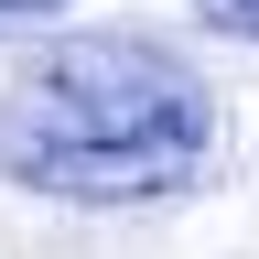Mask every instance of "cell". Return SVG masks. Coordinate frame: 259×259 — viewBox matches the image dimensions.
Returning a JSON list of instances; mask_svg holds the SVG:
<instances>
[{"mask_svg": "<svg viewBox=\"0 0 259 259\" xmlns=\"http://www.w3.org/2000/svg\"><path fill=\"white\" fill-rule=\"evenodd\" d=\"M227 97L162 32H54L0 76V184L54 205H162L205 184Z\"/></svg>", "mask_w": 259, "mask_h": 259, "instance_id": "6da1fadb", "label": "cell"}, {"mask_svg": "<svg viewBox=\"0 0 259 259\" xmlns=\"http://www.w3.org/2000/svg\"><path fill=\"white\" fill-rule=\"evenodd\" d=\"M194 22L227 32V44H259V0H194Z\"/></svg>", "mask_w": 259, "mask_h": 259, "instance_id": "7a4b0ae2", "label": "cell"}, {"mask_svg": "<svg viewBox=\"0 0 259 259\" xmlns=\"http://www.w3.org/2000/svg\"><path fill=\"white\" fill-rule=\"evenodd\" d=\"M54 11H76V0H0V32H32V22H54Z\"/></svg>", "mask_w": 259, "mask_h": 259, "instance_id": "3957f363", "label": "cell"}]
</instances>
